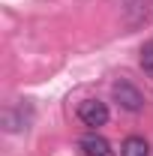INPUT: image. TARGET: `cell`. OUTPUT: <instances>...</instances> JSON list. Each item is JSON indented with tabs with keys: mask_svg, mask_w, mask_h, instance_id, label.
I'll list each match as a JSON object with an SVG mask.
<instances>
[{
	"mask_svg": "<svg viewBox=\"0 0 153 156\" xmlns=\"http://www.w3.org/2000/svg\"><path fill=\"white\" fill-rule=\"evenodd\" d=\"M111 96L117 99V105H120L123 111H132V114H135V111L144 108V96H141V90H138L135 84H129V81H123V78L111 84Z\"/></svg>",
	"mask_w": 153,
	"mask_h": 156,
	"instance_id": "obj_1",
	"label": "cell"
},
{
	"mask_svg": "<svg viewBox=\"0 0 153 156\" xmlns=\"http://www.w3.org/2000/svg\"><path fill=\"white\" fill-rule=\"evenodd\" d=\"M78 117H81V123H84V126L99 129V126H105V123H108V105H105V102H99V99H84V102L78 105Z\"/></svg>",
	"mask_w": 153,
	"mask_h": 156,
	"instance_id": "obj_2",
	"label": "cell"
},
{
	"mask_svg": "<svg viewBox=\"0 0 153 156\" xmlns=\"http://www.w3.org/2000/svg\"><path fill=\"white\" fill-rule=\"evenodd\" d=\"M81 150H84L87 156H114L111 144H108L102 135H84L81 138Z\"/></svg>",
	"mask_w": 153,
	"mask_h": 156,
	"instance_id": "obj_3",
	"label": "cell"
},
{
	"mask_svg": "<svg viewBox=\"0 0 153 156\" xmlns=\"http://www.w3.org/2000/svg\"><path fill=\"white\" fill-rule=\"evenodd\" d=\"M150 153V147H147V141L138 135H129L123 144H120V156H147Z\"/></svg>",
	"mask_w": 153,
	"mask_h": 156,
	"instance_id": "obj_4",
	"label": "cell"
},
{
	"mask_svg": "<svg viewBox=\"0 0 153 156\" xmlns=\"http://www.w3.org/2000/svg\"><path fill=\"white\" fill-rule=\"evenodd\" d=\"M138 60H141V69L153 78V42H147V45L141 48V57H138Z\"/></svg>",
	"mask_w": 153,
	"mask_h": 156,
	"instance_id": "obj_5",
	"label": "cell"
}]
</instances>
